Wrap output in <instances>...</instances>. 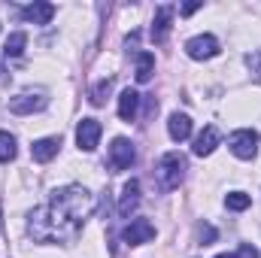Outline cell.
<instances>
[{"instance_id":"obj_15","label":"cell","mask_w":261,"mask_h":258,"mask_svg":"<svg viewBox=\"0 0 261 258\" xmlns=\"http://www.w3.org/2000/svg\"><path fill=\"white\" fill-rule=\"evenodd\" d=\"M137 203H140V183H137V179H130V183H125V189H122V197H119V213H122V216H130V213L137 210Z\"/></svg>"},{"instance_id":"obj_23","label":"cell","mask_w":261,"mask_h":258,"mask_svg":"<svg viewBox=\"0 0 261 258\" xmlns=\"http://www.w3.org/2000/svg\"><path fill=\"white\" fill-rule=\"evenodd\" d=\"M197 237H200V246H210V243L216 240V228H210V225H200V228H197Z\"/></svg>"},{"instance_id":"obj_7","label":"cell","mask_w":261,"mask_h":258,"mask_svg":"<svg viewBox=\"0 0 261 258\" xmlns=\"http://www.w3.org/2000/svg\"><path fill=\"white\" fill-rule=\"evenodd\" d=\"M100 122L97 119H82L79 125H76V143H79V149L82 152H94L97 149V140H100Z\"/></svg>"},{"instance_id":"obj_10","label":"cell","mask_w":261,"mask_h":258,"mask_svg":"<svg viewBox=\"0 0 261 258\" xmlns=\"http://www.w3.org/2000/svg\"><path fill=\"white\" fill-rule=\"evenodd\" d=\"M170 21H173V6H158L155 9V21H152V40L155 43H164L167 34H170Z\"/></svg>"},{"instance_id":"obj_22","label":"cell","mask_w":261,"mask_h":258,"mask_svg":"<svg viewBox=\"0 0 261 258\" xmlns=\"http://www.w3.org/2000/svg\"><path fill=\"white\" fill-rule=\"evenodd\" d=\"M246 64H249V70H252V76L261 82V49L252 52V55H246Z\"/></svg>"},{"instance_id":"obj_5","label":"cell","mask_w":261,"mask_h":258,"mask_svg":"<svg viewBox=\"0 0 261 258\" xmlns=\"http://www.w3.org/2000/svg\"><path fill=\"white\" fill-rule=\"evenodd\" d=\"M186 55L195 58V61H210L219 55V40L213 34H200V37H192L186 43Z\"/></svg>"},{"instance_id":"obj_18","label":"cell","mask_w":261,"mask_h":258,"mask_svg":"<svg viewBox=\"0 0 261 258\" xmlns=\"http://www.w3.org/2000/svg\"><path fill=\"white\" fill-rule=\"evenodd\" d=\"M225 207H228V210H234V213H243V210H249V207H252V197H249V194H243V192H228Z\"/></svg>"},{"instance_id":"obj_12","label":"cell","mask_w":261,"mask_h":258,"mask_svg":"<svg viewBox=\"0 0 261 258\" xmlns=\"http://www.w3.org/2000/svg\"><path fill=\"white\" fill-rule=\"evenodd\" d=\"M137 110H140V91L125 88V91L119 94V119H122V122H134V119H137Z\"/></svg>"},{"instance_id":"obj_9","label":"cell","mask_w":261,"mask_h":258,"mask_svg":"<svg viewBox=\"0 0 261 258\" xmlns=\"http://www.w3.org/2000/svg\"><path fill=\"white\" fill-rule=\"evenodd\" d=\"M219 140H222V137H219V128H216V125H206V128L195 137V146H192V149H195V155L206 158V155H213V152H216Z\"/></svg>"},{"instance_id":"obj_21","label":"cell","mask_w":261,"mask_h":258,"mask_svg":"<svg viewBox=\"0 0 261 258\" xmlns=\"http://www.w3.org/2000/svg\"><path fill=\"white\" fill-rule=\"evenodd\" d=\"M219 258H258V249H255L252 243H243L237 252H231V255H219Z\"/></svg>"},{"instance_id":"obj_1","label":"cell","mask_w":261,"mask_h":258,"mask_svg":"<svg viewBox=\"0 0 261 258\" xmlns=\"http://www.w3.org/2000/svg\"><path fill=\"white\" fill-rule=\"evenodd\" d=\"M94 213V194L82 186H64L37 207L28 219V234L37 243H73L85 219Z\"/></svg>"},{"instance_id":"obj_8","label":"cell","mask_w":261,"mask_h":258,"mask_svg":"<svg viewBox=\"0 0 261 258\" xmlns=\"http://www.w3.org/2000/svg\"><path fill=\"white\" fill-rule=\"evenodd\" d=\"M122 237H125L128 246H143V243H149L155 237V225L149 219H134L128 228L122 231Z\"/></svg>"},{"instance_id":"obj_13","label":"cell","mask_w":261,"mask_h":258,"mask_svg":"<svg viewBox=\"0 0 261 258\" xmlns=\"http://www.w3.org/2000/svg\"><path fill=\"white\" fill-rule=\"evenodd\" d=\"M55 15V6L52 3H31V6H21V18L24 21H34V24H49Z\"/></svg>"},{"instance_id":"obj_3","label":"cell","mask_w":261,"mask_h":258,"mask_svg":"<svg viewBox=\"0 0 261 258\" xmlns=\"http://www.w3.org/2000/svg\"><path fill=\"white\" fill-rule=\"evenodd\" d=\"M46 107H49V97L43 91H21L9 100V113H15V116H31V113L46 110Z\"/></svg>"},{"instance_id":"obj_2","label":"cell","mask_w":261,"mask_h":258,"mask_svg":"<svg viewBox=\"0 0 261 258\" xmlns=\"http://www.w3.org/2000/svg\"><path fill=\"white\" fill-rule=\"evenodd\" d=\"M186 170H189V158H186L182 152H167V155L158 161V167H155L158 186H161L164 192L179 189V183L186 179Z\"/></svg>"},{"instance_id":"obj_6","label":"cell","mask_w":261,"mask_h":258,"mask_svg":"<svg viewBox=\"0 0 261 258\" xmlns=\"http://www.w3.org/2000/svg\"><path fill=\"white\" fill-rule=\"evenodd\" d=\"M134 161H137V149H134V143L125 140V137H116L113 146H110V164H113L116 170H128Z\"/></svg>"},{"instance_id":"obj_24","label":"cell","mask_w":261,"mask_h":258,"mask_svg":"<svg viewBox=\"0 0 261 258\" xmlns=\"http://www.w3.org/2000/svg\"><path fill=\"white\" fill-rule=\"evenodd\" d=\"M197 9H200V3H186V6H182V15H192Z\"/></svg>"},{"instance_id":"obj_14","label":"cell","mask_w":261,"mask_h":258,"mask_svg":"<svg viewBox=\"0 0 261 258\" xmlns=\"http://www.w3.org/2000/svg\"><path fill=\"white\" fill-rule=\"evenodd\" d=\"M167 131H170V140L182 143V140H189V137H192V119H189L186 113H173V116H170V122H167Z\"/></svg>"},{"instance_id":"obj_25","label":"cell","mask_w":261,"mask_h":258,"mask_svg":"<svg viewBox=\"0 0 261 258\" xmlns=\"http://www.w3.org/2000/svg\"><path fill=\"white\" fill-rule=\"evenodd\" d=\"M0 73H3V70H0Z\"/></svg>"},{"instance_id":"obj_11","label":"cell","mask_w":261,"mask_h":258,"mask_svg":"<svg viewBox=\"0 0 261 258\" xmlns=\"http://www.w3.org/2000/svg\"><path fill=\"white\" fill-rule=\"evenodd\" d=\"M58 149H61V137H46V140H37L31 146V155H34L37 164H49L58 155Z\"/></svg>"},{"instance_id":"obj_4","label":"cell","mask_w":261,"mask_h":258,"mask_svg":"<svg viewBox=\"0 0 261 258\" xmlns=\"http://www.w3.org/2000/svg\"><path fill=\"white\" fill-rule=\"evenodd\" d=\"M228 146H231V152H234L237 158L249 161V158H255V152H258V134L249 131V128L234 131V134L228 137Z\"/></svg>"},{"instance_id":"obj_19","label":"cell","mask_w":261,"mask_h":258,"mask_svg":"<svg viewBox=\"0 0 261 258\" xmlns=\"http://www.w3.org/2000/svg\"><path fill=\"white\" fill-rule=\"evenodd\" d=\"M110 91H113V79H100V82L91 88V97H88V100H91L94 107H103V100L110 97Z\"/></svg>"},{"instance_id":"obj_20","label":"cell","mask_w":261,"mask_h":258,"mask_svg":"<svg viewBox=\"0 0 261 258\" xmlns=\"http://www.w3.org/2000/svg\"><path fill=\"white\" fill-rule=\"evenodd\" d=\"M15 158V137L9 131H0V161H12Z\"/></svg>"},{"instance_id":"obj_16","label":"cell","mask_w":261,"mask_h":258,"mask_svg":"<svg viewBox=\"0 0 261 258\" xmlns=\"http://www.w3.org/2000/svg\"><path fill=\"white\" fill-rule=\"evenodd\" d=\"M24 46H28V34H24V31H15V34H9V37H6L3 55H6V58H18V55L24 52Z\"/></svg>"},{"instance_id":"obj_17","label":"cell","mask_w":261,"mask_h":258,"mask_svg":"<svg viewBox=\"0 0 261 258\" xmlns=\"http://www.w3.org/2000/svg\"><path fill=\"white\" fill-rule=\"evenodd\" d=\"M155 73V55L152 52H140L137 55V82H149Z\"/></svg>"}]
</instances>
